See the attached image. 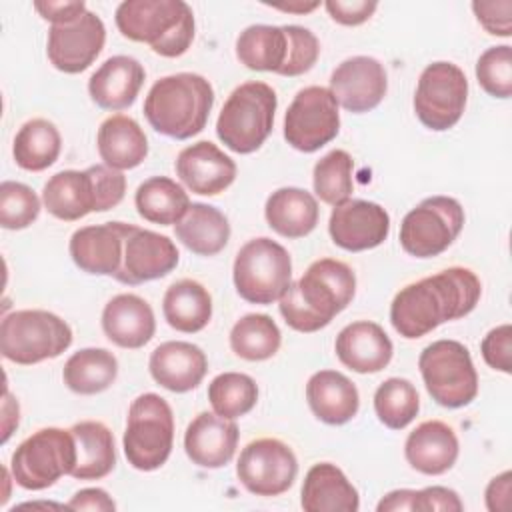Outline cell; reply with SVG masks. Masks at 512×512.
Listing matches in <instances>:
<instances>
[{
  "mask_svg": "<svg viewBox=\"0 0 512 512\" xmlns=\"http://www.w3.org/2000/svg\"><path fill=\"white\" fill-rule=\"evenodd\" d=\"M480 294V278L470 268L450 266L404 286L390 304V322L402 338L416 340L470 314Z\"/></svg>",
  "mask_w": 512,
  "mask_h": 512,
  "instance_id": "6da1fadb",
  "label": "cell"
},
{
  "mask_svg": "<svg viewBox=\"0 0 512 512\" xmlns=\"http://www.w3.org/2000/svg\"><path fill=\"white\" fill-rule=\"evenodd\" d=\"M356 294L352 268L334 258H320L300 280L290 282L278 300L284 322L296 332H318L340 314Z\"/></svg>",
  "mask_w": 512,
  "mask_h": 512,
  "instance_id": "7a4b0ae2",
  "label": "cell"
},
{
  "mask_svg": "<svg viewBox=\"0 0 512 512\" xmlns=\"http://www.w3.org/2000/svg\"><path fill=\"white\" fill-rule=\"evenodd\" d=\"M212 106L210 80L194 72H178L152 84L144 100V116L158 134L188 140L204 130Z\"/></svg>",
  "mask_w": 512,
  "mask_h": 512,
  "instance_id": "3957f363",
  "label": "cell"
},
{
  "mask_svg": "<svg viewBox=\"0 0 512 512\" xmlns=\"http://www.w3.org/2000/svg\"><path fill=\"white\" fill-rule=\"evenodd\" d=\"M114 20L124 38L164 58L182 56L194 40V14L184 0H124Z\"/></svg>",
  "mask_w": 512,
  "mask_h": 512,
  "instance_id": "277c9868",
  "label": "cell"
},
{
  "mask_svg": "<svg viewBox=\"0 0 512 512\" xmlns=\"http://www.w3.org/2000/svg\"><path fill=\"white\" fill-rule=\"evenodd\" d=\"M126 192V176L106 164L86 170H62L42 188L44 208L58 220L74 222L90 212H106L118 206Z\"/></svg>",
  "mask_w": 512,
  "mask_h": 512,
  "instance_id": "5b68a950",
  "label": "cell"
},
{
  "mask_svg": "<svg viewBox=\"0 0 512 512\" xmlns=\"http://www.w3.org/2000/svg\"><path fill=\"white\" fill-rule=\"evenodd\" d=\"M276 106L278 98L270 84L250 80L236 86L216 120L220 142L236 154L256 152L272 132Z\"/></svg>",
  "mask_w": 512,
  "mask_h": 512,
  "instance_id": "8992f818",
  "label": "cell"
},
{
  "mask_svg": "<svg viewBox=\"0 0 512 512\" xmlns=\"http://www.w3.org/2000/svg\"><path fill=\"white\" fill-rule=\"evenodd\" d=\"M174 444V414L170 404L154 392L132 400L122 436V448L132 468L158 470L170 458Z\"/></svg>",
  "mask_w": 512,
  "mask_h": 512,
  "instance_id": "52a82bcc",
  "label": "cell"
},
{
  "mask_svg": "<svg viewBox=\"0 0 512 512\" xmlns=\"http://www.w3.org/2000/svg\"><path fill=\"white\" fill-rule=\"evenodd\" d=\"M72 344V328L48 310H16L0 324V352L6 360L32 366L58 358Z\"/></svg>",
  "mask_w": 512,
  "mask_h": 512,
  "instance_id": "ba28073f",
  "label": "cell"
},
{
  "mask_svg": "<svg viewBox=\"0 0 512 512\" xmlns=\"http://www.w3.org/2000/svg\"><path fill=\"white\" fill-rule=\"evenodd\" d=\"M232 278L236 292L250 304H272L292 282V258L272 238L248 240L234 258Z\"/></svg>",
  "mask_w": 512,
  "mask_h": 512,
  "instance_id": "9c48e42d",
  "label": "cell"
},
{
  "mask_svg": "<svg viewBox=\"0 0 512 512\" xmlns=\"http://www.w3.org/2000/svg\"><path fill=\"white\" fill-rule=\"evenodd\" d=\"M424 386L444 408L468 406L478 394V374L468 348L458 340H436L418 358Z\"/></svg>",
  "mask_w": 512,
  "mask_h": 512,
  "instance_id": "30bf717a",
  "label": "cell"
},
{
  "mask_svg": "<svg viewBox=\"0 0 512 512\" xmlns=\"http://www.w3.org/2000/svg\"><path fill=\"white\" fill-rule=\"evenodd\" d=\"M76 464V442L70 430L40 428L12 452L10 472L24 490H44Z\"/></svg>",
  "mask_w": 512,
  "mask_h": 512,
  "instance_id": "8fae6325",
  "label": "cell"
},
{
  "mask_svg": "<svg viewBox=\"0 0 512 512\" xmlns=\"http://www.w3.org/2000/svg\"><path fill=\"white\" fill-rule=\"evenodd\" d=\"M464 228V208L452 196H430L414 206L400 224V246L416 258L442 254Z\"/></svg>",
  "mask_w": 512,
  "mask_h": 512,
  "instance_id": "7c38bea8",
  "label": "cell"
},
{
  "mask_svg": "<svg viewBox=\"0 0 512 512\" xmlns=\"http://www.w3.org/2000/svg\"><path fill=\"white\" fill-rule=\"evenodd\" d=\"M468 100V80L460 66L438 60L428 64L416 84L414 112L418 120L434 130L444 132L458 124Z\"/></svg>",
  "mask_w": 512,
  "mask_h": 512,
  "instance_id": "4fadbf2b",
  "label": "cell"
},
{
  "mask_svg": "<svg viewBox=\"0 0 512 512\" xmlns=\"http://www.w3.org/2000/svg\"><path fill=\"white\" fill-rule=\"evenodd\" d=\"M340 132L338 102L324 86H306L296 92L284 114L286 142L304 154L316 152Z\"/></svg>",
  "mask_w": 512,
  "mask_h": 512,
  "instance_id": "5bb4252c",
  "label": "cell"
},
{
  "mask_svg": "<svg viewBox=\"0 0 512 512\" xmlns=\"http://www.w3.org/2000/svg\"><path fill=\"white\" fill-rule=\"evenodd\" d=\"M298 460L278 438H258L246 444L236 464L242 486L256 496H280L296 480Z\"/></svg>",
  "mask_w": 512,
  "mask_h": 512,
  "instance_id": "9a60e30c",
  "label": "cell"
},
{
  "mask_svg": "<svg viewBox=\"0 0 512 512\" xmlns=\"http://www.w3.org/2000/svg\"><path fill=\"white\" fill-rule=\"evenodd\" d=\"M104 42L106 26L102 18L86 10L74 22L50 26L46 54L56 70L64 74H80L98 58Z\"/></svg>",
  "mask_w": 512,
  "mask_h": 512,
  "instance_id": "2e32d148",
  "label": "cell"
},
{
  "mask_svg": "<svg viewBox=\"0 0 512 512\" xmlns=\"http://www.w3.org/2000/svg\"><path fill=\"white\" fill-rule=\"evenodd\" d=\"M338 106L362 114L374 110L386 96L388 74L372 56H352L340 62L330 74V88Z\"/></svg>",
  "mask_w": 512,
  "mask_h": 512,
  "instance_id": "e0dca14e",
  "label": "cell"
},
{
  "mask_svg": "<svg viewBox=\"0 0 512 512\" xmlns=\"http://www.w3.org/2000/svg\"><path fill=\"white\" fill-rule=\"evenodd\" d=\"M178 260V248L168 236L132 224L124 240L122 264L114 278L122 284L138 286L170 274Z\"/></svg>",
  "mask_w": 512,
  "mask_h": 512,
  "instance_id": "ac0fdd59",
  "label": "cell"
},
{
  "mask_svg": "<svg viewBox=\"0 0 512 512\" xmlns=\"http://www.w3.org/2000/svg\"><path fill=\"white\" fill-rule=\"evenodd\" d=\"M328 232L336 246L348 252H362L380 246L390 234V214L370 200H346L334 206Z\"/></svg>",
  "mask_w": 512,
  "mask_h": 512,
  "instance_id": "d6986e66",
  "label": "cell"
},
{
  "mask_svg": "<svg viewBox=\"0 0 512 512\" xmlns=\"http://www.w3.org/2000/svg\"><path fill=\"white\" fill-rule=\"evenodd\" d=\"M130 230L132 224L118 220L78 228L68 244L72 262L86 274L114 278L120 270L124 240Z\"/></svg>",
  "mask_w": 512,
  "mask_h": 512,
  "instance_id": "ffe728a7",
  "label": "cell"
},
{
  "mask_svg": "<svg viewBox=\"0 0 512 512\" xmlns=\"http://www.w3.org/2000/svg\"><path fill=\"white\" fill-rule=\"evenodd\" d=\"M174 168L184 186L200 196H216L236 178L234 160L210 140H200L180 150Z\"/></svg>",
  "mask_w": 512,
  "mask_h": 512,
  "instance_id": "44dd1931",
  "label": "cell"
},
{
  "mask_svg": "<svg viewBox=\"0 0 512 512\" xmlns=\"http://www.w3.org/2000/svg\"><path fill=\"white\" fill-rule=\"evenodd\" d=\"M238 438L240 432L234 420L216 412H200L184 432V450L192 464L214 470L234 458Z\"/></svg>",
  "mask_w": 512,
  "mask_h": 512,
  "instance_id": "7402d4cb",
  "label": "cell"
},
{
  "mask_svg": "<svg viewBox=\"0 0 512 512\" xmlns=\"http://www.w3.org/2000/svg\"><path fill=\"white\" fill-rule=\"evenodd\" d=\"M148 368L156 384L170 392L184 394L204 380L208 358L204 350L192 342L168 340L152 350Z\"/></svg>",
  "mask_w": 512,
  "mask_h": 512,
  "instance_id": "603a6c76",
  "label": "cell"
},
{
  "mask_svg": "<svg viewBox=\"0 0 512 512\" xmlns=\"http://www.w3.org/2000/svg\"><path fill=\"white\" fill-rule=\"evenodd\" d=\"M334 352L346 368L358 374H374L390 364L394 346L380 324L358 320L338 332Z\"/></svg>",
  "mask_w": 512,
  "mask_h": 512,
  "instance_id": "cb8c5ba5",
  "label": "cell"
},
{
  "mask_svg": "<svg viewBox=\"0 0 512 512\" xmlns=\"http://www.w3.org/2000/svg\"><path fill=\"white\" fill-rule=\"evenodd\" d=\"M102 330L120 348H142L156 332L154 310L138 294H116L102 310Z\"/></svg>",
  "mask_w": 512,
  "mask_h": 512,
  "instance_id": "d4e9b609",
  "label": "cell"
},
{
  "mask_svg": "<svg viewBox=\"0 0 512 512\" xmlns=\"http://www.w3.org/2000/svg\"><path fill=\"white\" fill-rule=\"evenodd\" d=\"M458 452V436L454 428L442 420H426L418 424L404 442L408 464L426 476L448 472L456 464Z\"/></svg>",
  "mask_w": 512,
  "mask_h": 512,
  "instance_id": "484cf974",
  "label": "cell"
},
{
  "mask_svg": "<svg viewBox=\"0 0 512 512\" xmlns=\"http://www.w3.org/2000/svg\"><path fill=\"white\" fill-rule=\"evenodd\" d=\"M146 72L132 56H110L88 80L90 98L104 110H124L134 104Z\"/></svg>",
  "mask_w": 512,
  "mask_h": 512,
  "instance_id": "4316f807",
  "label": "cell"
},
{
  "mask_svg": "<svg viewBox=\"0 0 512 512\" xmlns=\"http://www.w3.org/2000/svg\"><path fill=\"white\" fill-rule=\"evenodd\" d=\"M306 400L312 414L330 426L350 422L360 408L356 384L336 370H318L306 382Z\"/></svg>",
  "mask_w": 512,
  "mask_h": 512,
  "instance_id": "83f0119b",
  "label": "cell"
},
{
  "mask_svg": "<svg viewBox=\"0 0 512 512\" xmlns=\"http://www.w3.org/2000/svg\"><path fill=\"white\" fill-rule=\"evenodd\" d=\"M300 506L306 512H356L360 496L336 464L318 462L304 476Z\"/></svg>",
  "mask_w": 512,
  "mask_h": 512,
  "instance_id": "f1b7e54d",
  "label": "cell"
},
{
  "mask_svg": "<svg viewBox=\"0 0 512 512\" xmlns=\"http://www.w3.org/2000/svg\"><path fill=\"white\" fill-rule=\"evenodd\" d=\"M96 146L104 164L120 172L140 166L148 156L144 130L126 114H112L100 124Z\"/></svg>",
  "mask_w": 512,
  "mask_h": 512,
  "instance_id": "f546056e",
  "label": "cell"
},
{
  "mask_svg": "<svg viewBox=\"0 0 512 512\" xmlns=\"http://www.w3.org/2000/svg\"><path fill=\"white\" fill-rule=\"evenodd\" d=\"M264 216L276 234L284 238H302L316 228L320 208L308 190L286 186L268 196Z\"/></svg>",
  "mask_w": 512,
  "mask_h": 512,
  "instance_id": "4dcf8cb0",
  "label": "cell"
},
{
  "mask_svg": "<svg viewBox=\"0 0 512 512\" xmlns=\"http://www.w3.org/2000/svg\"><path fill=\"white\" fill-rule=\"evenodd\" d=\"M76 442V480H100L116 466V446L110 428L98 420H82L70 428Z\"/></svg>",
  "mask_w": 512,
  "mask_h": 512,
  "instance_id": "1f68e13d",
  "label": "cell"
},
{
  "mask_svg": "<svg viewBox=\"0 0 512 512\" xmlns=\"http://www.w3.org/2000/svg\"><path fill=\"white\" fill-rule=\"evenodd\" d=\"M176 238L198 256H214L230 240V222L216 206L192 202L184 218L174 224Z\"/></svg>",
  "mask_w": 512,
  "mask_h": 512,
  "instance_id": "d6a6232c",
  "label": "cell"
},
{
  "mask_svg": "<svg viewBox=\"0 0 512 512\" xmlns=\"http://www.w3.org/2000/svg\"><path fill=\"white\" fill-rule=\"evenodd\" d=\"M162 312L168 326L184 334H194L206 328L212 318V296L200 282L182 278L164 292Z\"/></svg>",
  "mask_w": 512,
  "mask_h": 512,
  "instance_id": "836d02e7",
  "label": "cell"
},
{
  "mask_svg": "<svg viewBox=\"0 0 512 512\" xmlns=\"http://www.w3.org/2000/svg\"><path fill=\"white\" fill-rule=\"evenodd\" d=\"M136 212L152 224H178L190 208L188 192L168 176H152L144 180L134 194Z\"/></svg>",
  "mask_w": 512,
  "mask_h": 512,
  "instance_id": "e575fe53",
  "label": "cell"
},
{
  "mask_svg": "<svg viewBox=\"0 0 512 512\" xmlns=\"http://www.w3.org/2000/svg\"><path fill=\"white\" fill-rule=\"evenodd\" d=\"M288 34L284 26L252 24L236 38V58L250 70L278 74L286 62Z\"/></svg>",
  "mask_w": 512,
  "mask_h": 512,
  "instance_id": "d590c367",
  "label": "cell"
},
{
  "mask_svg": "<svg viewBox=\"0 0 512 512\" xmlns=\"http://www.w3.org/2000/svg\"><path fill=\"white\" fill-rule=\"evenodd\" d=\"M118 376V360L106 348H82L74 352L62 370L64 384L82 396L108 390Z\"/></svg>",
  "mask_w": 512,
  "mask_h": 512,
  "instance_id": "8d00e7d4",
  "label": "cell"
},
{
  "mask_svg": "<svg viewBox=\"0 0 512 512\" xmlns=\"http://www.w3.org/2000/svg\"><path fill=\"white\" fill-rule=\"evenodd\" d=\"M62 150L58 128L46 118H32L20 126L14 136V162L28 172H42L52 166Z\"/></svg>",
  "mask_w": 512,
  "mask_h": 512,
  "instance_id": "74e56055",
  "label": "cell"
},
{
  "mask_svg": "<svg viewBox=\"0 0 512 512\" xmlns=\"http://www.w3.org/2000/svg\"><path fill=\"white\" fill-rule=\"evenodd\" d=\"M280 344V328L268 314H246L230 330L232 352L248 362L272 358L280 350Z\"/></svg>",
  "mask_w": 512,
  "mask_h": 512,
  "instance_id": "f35d334b",
  "label": "cell"
},
{
  "mask_svg": "<svg viewBox=\"0 0 512 512\" xmlns=\"http://www.w3.org/2000/svg\"><path fill=\"white\" fill-rule=\"evenodd\" d=\"M208 400L218 416L236 420L256 406L258 386L248 374L222 372L208 384Z\"/></svg>",
  "mask_w": 512,
  "mask_h": 512,
  "instance_id": "ab89813d",
  "label": "cell"
},
{
  "mask_svg": "<svg viewBox=\"0 0 512 512\" xmlns=\"http://www.w3.org/2000/svg\"><path fill=\"white\" fill-rule=\"evenodd\" d=\"M420 410V396L406 378H388L374 392V412L390 430L406 428Z\"/></svg>",
  "mask_w": 512,
  "mask_h": 512,
  "instance_id": "60d3db41",
  "label": "cell"
},
{
  "mask_svg": "<svg viewBox=\"0 0 512 512\" xmlns=\"http://www.w3.org/2000/svg\"><path fill=\"white\" fill-rule=\"evenodd\" d=\"M352 168L354 160L346 150L336 148L324 154L314 164L312 172V186L316 196L330 206H338L350 200V194L354 190Z\"/></svg>",
  "mask_w": 512,
  "mask_h": 512,
  "instance_id": "b9f144b4",
  "label": "cell"
},
{
  "mask_svg": "<svg viewBox=\"0 0 512 512\" xmlns=\"http://www.w3.org/2000/svg\"><path fill=\"white\" fill-rule=\"evenodd\" d=\"M464 508L456 490L446 486H428L422 490L400 488L388 492L376 506L378 512H460Z\"/></svg>",
  "mask_w": 512,
  "mask_h": 512,
  "instance_id": "7bdbcfd3",
  "label": "cell"
},
{
  "mask_svg": "<svg viewBox=\"0 0 512 512\" xmlns=\"http://www.w3.org/2000/svg\"><path fill=\"white\" fill-rule=\"evenodd\" d=\"M40 214V198L36 192L14 180L0 184V224L6 230L28 228Z\"/></svg>",
  "mask_w": 512,
  "mask_h": 512,
  "instance_id": "ee69618b",
  "label": "cell"
},
{
  "mask_svg": "<svg viewBox=\"0 0 512 512\" xmlns=\"http://www.w3.org/2000/svg\"><path fill=\"white\" fill-rule=\"evenodd\" d=\"M476 80L494 98L512 96V48L508 44L484 50L476 62Z\"/></svg>",
  "mask_w": 512,
  "mask_h": 512,
  "instance_id": "f6af8a7d",
  "label": "cell"
},
{
  "mask_svg": "<svg viewBox=\"0 0 512 512\" xmlns=\"http://www.w3.org/2000/svg\"><path fill=\"white\" fill-rule=\"evenodd\" d=\"M284 30L288 34V54H286V62L278 74L280 76H300L316 64V60L320 56V42L314 36V32L304 26L286 24Z\"/></svg>",
  "mask_w": 512,
  "mask_h": 512,
  "instance_id": "bcb514c9",
  "label": "cell"
},
{
  "mask_svg": "<svg viewBox=\"0 0 512 512\" xmlns=\"http://www.w3.org/2000/svg\"><path fill=\"white\" fill-rule=\"evenodd\" d=\"M484 362L504 374L512 372V326L500 324L492 328L480 342Z\"/></svg>",
  "mask_w": 512,
  "mask_h": 512,
  "instance_id": "7dc6e473",
  "label": "cell"
},
{
  "mask_svg": "<svg viewBox=\"0 0 512 512\" xmlns=\"http://www.w3.org/2000/svg\"><path fill=\"white\" fill-rule=\"evenodd\" d=\"M472 10L488 34L502 38L512 34V0L472 2Z\"/></svg>",
  "mask_w": 512,
  "mask_h": 512,
  "instance_id": "c3c4849f",
  "label": "cell"
},
{
  "mask_svg": "<svg viewBox=\"0 0 512 512\" xmlns=\"http://www.w3.org/2000/svg\"><path fill=\"white\" fill-rule=\"evenodd\" d=\"M324 6L330 18L342 26H358L366 22L378 8L376 2H368V0H352V2L328 0L324 2Z\"/></svg>",
  "mask_w": 512,
  "mask_h": 512,
  "instance_id": "681fc988",
  "label": "cell"
},
{
  "mask_svg": "<svg viewBox=\"0 0 512 512\" xmlns=\"http://www.w3.org/2000/svg\"><path fill=\"white\" fill-rule=\"evenodd\" d=\"M38 14L54 24H68L80 18L86 12V4L82 0L76 2H34Z\"/></svg>",
  "mask_w": 512,
  "mask_h": 512,
  "instance_id": "f907efd6",
  "label": "cell"
},
{
  "mask_svg": "<svg viewBox=\"0 0 512 512\" xmlns=\"http://www.w3.org/2000/svg\"><path fill=\"white\" fill-rule=\"evenodd\" d=\"M68 510H94V512H112L116 510L114 500L102 488H82L66 504Z\"/></svg>",
  "mask_w": 512,
  "mask_h": 512,
  "instance_id": "816d5d0a",
  "label": "cell"
},
{
  "mask_svg": "<svg viewBox=\"0 0 512 512\" xmlns=\"http://www.w3.org/2000/svg\"><path fill=\"white\" fill-rule=\"evenodd\" d=\"M510 486H512V472L506 470L498 476H494L488 486H486V508L490 512H502L508 510V500H510Z\"/></svg>",
  "mask_w": 512,
  "mask_h": 512,
  "instance_id": "f5cc1de1",
  "label": "cell"
},
{
  "mask_svg": "<svg viewBox=\"0 0 512 512\" xmlns=\"http://www.w3.org/2000/svg\"><path fill=\"white\" fill-rule=\"evenodd\" d=\"M320 2H294V4H272V8H278V10H284V12H298V14H304V12H310L314 8H318Z\"/></svg>",
  "mask_w": 512,
  "mask_h": 512,
  "instance_id": "db71d44e",
  "label": "cell"
}]
</instances>
